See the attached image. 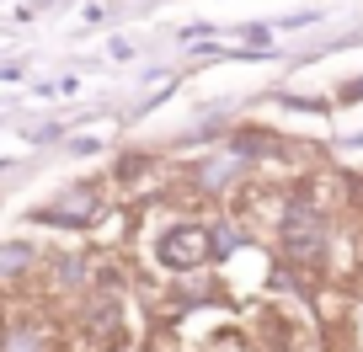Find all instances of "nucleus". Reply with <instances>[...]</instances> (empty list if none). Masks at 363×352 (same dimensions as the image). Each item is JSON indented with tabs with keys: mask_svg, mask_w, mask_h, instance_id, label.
I'll return each instance as SVG.
<instances>
[{
	"mask_svg": "<svg viewBox=\"0 0 363 352\" xmlns=\"http://www.w3.org/2000/svg\"><path fill=\"white\" fill-rule=\"evenodd\" d=\"M284 240H289V251H294L299 261H315L320 256V240H326V225H320L315 208L294 203V208H289V225H284Z\"/></svg>",
	"mask_w": 363,
	"mask_h": 352,
	"instance_id": "f257e3e1",
	"label": "nucleus"
},
{
	"mask_svg": "<svg viewBox=\"0 0 363 352\" xmlns=\"http://www.w3.org/2000/svg\"><path fill=\"white\" fill-rule=\"evenodd\" d=\"M203 256H208L203 229H171V235L160 240V261H166V267H198Z\"/></svg>",
	"mask_w": 363,
	"mask_h": 352,
	"instance_id": "f03ea898",
	"label": "nucleus"
}]
</instances>
